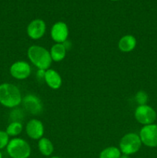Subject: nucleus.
Returning a JSON list of instances; mask_svg holds the SVG:
<instances>
[{
  "label": "nucleus",
  "instance_id": "0eeeda50",
  "mask_svg": "<svg viewBox=\"0 0 157 158\" xmlns=\"http://www.w3.org/2000/svg\"><path fill=\"white\" fill-rule=\"evenodd\" d=\"M22 103L25 110L32 115H38L42 112V102L39 97L34 94H28L25 96Z\"/></svg>",
  "mask_w": 157,
  "mask_h": 158
},
{
  "label": "nucleus",
  "instance_id": "f8f14e48",
  "mask_svg": "<svg viewBox=\"0 0 157 158\" xmlns=\"http://www.w3.org/2000/svg\"><path fill=\"white\" fill-rule=\"evenodd\" d=\"M45 81L48 86L53 89H59L62 86V77L57 71L52 69H48L45 73Z\"/></svg>",
  "mask_w": 157,
  "mask_h": 158
},
{
  "label": "nucleus",
  "instance_id": "412c9836",
  "mask_svg": "<svg viewBox=\"0 0 157 158\" xmlns=\"http://www.w3.org/2000/svg\"><path fill=\"white\" fill-rule=\"evenodd\" d=\"M45 73H46V70H43V69H38V72H37V77H38V80H45Z\"/></svg>",
  "mask_w": 157,
  "mask_h": 158
},
{
  "label": "nucleus",
  "instance_id": "7ed1b4c3",
  "mask_svg": "<svg viewBox=\"0 0 157 158\" xmlns=\"http://www.w3.org/2000/svg\"><path fill=\"white\" fill-rule=\"evenodd\" d=\"M6 150L8 154L12 158H28L31 154V148L29 143L18 137L9 140Z\"/></svg>",
  "mask_w": 157,
  "mask_h": 158
},
{
  "label": "nucleus",
  "instance_id": "1a4fd4ad",
  "mask_svg": "<svg viewBox=\"0 0 157 158\" xmlns=\"http://www.w3.org/2000/svg\"><path fill=\"white\" fill-rule=\"evenodd\" d=\"M46 30V23L42 19H36L28 25L27 34L32 40H39L44 35Z\"/></svg>",
  "mask_w": 157,
  "mask_h": 158
},
{
  "label": "nucleus",
  "instance_id": "9d476101",
  "mask_svg": "<svg viewBox=\"0 0 157 158\" xmlns=\"http://www.w3.org/2000/svg\"><path fill=\"white\" fill-rule=\"evenodd\" d=\"M50 35L52 40L56 43H63L67 40L69 28L64 22H57L52 26Z\"/></svg>",
  "mask_w": 157,
  "mask_h": 158
},
{
  "label": "nucleus",
  "instance_id": "aec40b11",
  "mask_svg": "<svg viewBox=\"0 0 157 158\" xmlns=\"http://www.w3.org/2000/svg\"><path fill=\"white\" fill-rule=\"evenodd\" d=\"M9 142V136L6 131H0V150L6 148Z\"/></svg>",
  "mask_w": 157,
  "mask_h": 158
},
{
  "label": "nucleus",
  "instance_id": "9b49d317",
  "mask_svg": "<svg viewBox=\"0 0 157 158\" xmlns=\"http://www.w3.org/2000/svg\"><path fill=\"white\" fill-rule=\"evenodd\" d=\"M26 134L33 140H39L44 134V126L39 120L32 119L27 123L26 127Z\"/></svg>",
  "mask_w": 157,
  "mask_h": 158
},
{
  "label": "nucleus",
  "instance_id": "393cba45",
  "mask_svg": "<svg viewBox=\"0 0 157 158\" xmlns=\"http://www.w3.org/2000/svg\"><path fill=\"white\" fill-rule=\"evenodd\" d=\"M112 1H118V0H112Z\"/></svg>",
  "mask_w": 157,
  "mask_h": 158
},
{
  "label": "nucleus",
  "instance_id": "4be33fe9",
  "mask_svg": "<svg viewBox=\"0 0 157 158\" xmlns=\"http://www.w3.org/2000/svg\"><path fill=\"white\" fill-rule=\"evenodd\" d=\"M119 158H129V156H128V155H125V154H123V155L120 156Z\"/></svg>",
  "mask_w": 157,
  "mask_h": 158
},
{
  "label": "nucleus",
  "instance_id": "f03ea898",
  "mask_svg": "<svg viewBox=\"0 0 157 158\" xmlns=\"http://www.w3.org/2000/svg\"><path fill=\"white\" fill-rule=\"evenodd\" d=\"M28 58L38 69L47 70L52 64V60L49 51L42 46L33 45L28 49Z\"/></svg>",
  "mask_w": 157,
  "mask_h": 158
},
{
  "label": "nucleus",
  "instance_id": "6ab92c4d",
  "mask_svg": "<svg viewBox=\"0 0 157 158\" xmlns=\"http://www.w3.org/2000/svg\"><path fill=\"white\" fill-rule=\"evenodd\" d=\"M24 118V114L20 109H15L11 112L10 119L12 122H20L22 123V120Z\"/></svg>",
  "mask_w": 157,
  "mask_h": 158
},
{
  "label": "nucleus",
  "instance_id": "2eb2a0df",
  "mask_svg": "<svg viewBox=\"0 0 157 158\" xmlns=\"http://www.w3.org/2000/svg\"><path fill=\"white\" fill-rule=\"evenodd\" d=\"M38 148L40 153L44 156H50L54 151V146L52 141L46 137H42L38 140Z\"/></svg>",
  "mask_w": 157,
  "mask_h": 158
},
{
  "label": "nucleus",
  "instance_id": "4468645a",
  "mask_svg": "<svg viewBox=\"0 0 157 158\" xmlns=\"http://www.w3.org/2000/svg\"><path fill=\"white\" fill-rule=\"evenodd\" d=\"M66 49L62 43H55L50 49V55L52 61L60 62L64 60L66 56Z\"/></svg>",
  "mask_w": 157,
  "mask_h": 158
},
{
  "label": "nucleus",
  "instance_id": "a211bd4d",
  "mask_svg": "<svg viewBox=\"0 0 157 158\" xmlns=\"http://www.w3.org/2000/svg\"><path fill=\"white\" fill-rule=\"evenodd\" d=\"M135 99L136 103L139 105H146L148 101V95L145 91L140 90L135 94Z\"/></svg>",
  "mask_w": 157,
  "mask_h": 158
},
{
  "label": "nucleus",
  "instance_id": "f3484780",
  "mask_svg": "<svg viewBox=\"0 0 157 158\" xmlns=\"http://www.w3.org/2000/svg\"><path fill=\"white\" fill-rule=\"evenodd\" d=\"M23 129L22 123L20 122H11L8 125L6 132L9 137H16L19 135Z\"/></svg>",
  "mask_w": 157,
  "mask_h": 158
},
{
  "label": "nucleus",
  "instance_id": "ddd939ff",
  "mask_svg": "<svg viewBox=\"0 0 157 158\" xmlns=\"http://www.w3.org/2000/svg\"><path fill=\"white\" fill-rule=\"evenodd\" d=\"M136 46V39L132 35H126L122 37L118 43L119 49L124 52L133 50Z\"/></svg>",
  "mask_w": 157,
  "mask_h": 158
},
{
  "label": "nucleus",
  "instance_id": "f257e3e1",
  "mask_svg": "<svg viewBox=\"0 0 157 158\" xmlns=\"http://www.w3.org/2000/svg\"><path fill=\"white\" fill-rule=\"evenodd\" d=\"M22 97L19 89L9 83L0 85V103L8 108H15L22 103Z\"/></svg>",
  "mask_w": 157,
  "mask_h": 158
},
{
  "label": "nucleus",
  "instance_id": "dca6fc26",
  "mask_svg": "<svg viewBox=\"0 0 157 158\" xmlns=\"http://www.w3.org/2000/svg\"><path fill=\"white\" fill-rule=\"evenodd\" d=\"M121 155L119 148L115 147H109L101 151L99 154V158H119Z\"/></svg>",
  "mask_w": 157,
  "mask_h": 158
},
{
  "label": "nucleus",
  "instance_id": "b1692460",
  "mask_svg": "<svg viewBox=\"0 0 157 158\" xmlns=\"http://www.w3.org/2000/svg\"><path fill=\"white\" fill-rule=\"evenodd\" d=\"M0 158H2V154L1 151H0Z\"/></svg>",
  "mask_w": 157,
  "mask_h": 158
},
{
  "label": "nucleus",
  "instance_id": "423d86ee",
  "mask_svg": "<svg viewBox=\"0 0 157 158\" xmlns=\"http://www.w3.org/2000/svg\"><path fill=\"white\" fill-rule=\"evenodd\" d=\"M139 137L142 143L149 148H156L157 125L152 123L144 126L140 131Z\"/></svg>",
  "mask_w": 157,
  "mask_h": 158
},
{
  "label": "nucleus",
  "instance_id": "39448f33",
  "mask_svg": "<svg viewBox=\"0 0 157 158\" xmlns=\"http://www.w3.org/2000/svg\"><path fill=\"white\" fill-rule=\"evenodd\" d=\"M135 118L144 126L152 124L156 120V113L153 108L148 105H139L135 110Z\"/></svg>",
  "mask_w": 157,
  "mask_h": 158
},
{
  "label": "nucleus",
  "instance_id": "20e7f679",
  "mask_svg": "<svg viewBox=\"0 0 157 158\" xmlns=\"http://www.w3.org/2000/svg\"><path fill=\"white\" fill-rule=\"evenodd\" d=\"M142 141L139 135L135 133H129L122 137L119 142V150L125 155L134 154L139 151Z\"/></svg>",
  "mask_w": 157,
  "mask_h": 158
},
{
  "label": "nucleus",
  "instance_id": "5701e85b",
  "mask_svg": "<svg viewBox=\"0 0 157 158\" xmlns=\"http://www.w3.org/2000/svg\"><path fill=\"white\" fill-rule=\"evenodd\" d=\"M50 158H61V157H57V156H54V157H50Z\"/></svg>",
  "mask_w": 157,
  "mask_h": 158
},
{
  "label": "nucleus",
  "instance_id": "6e6552de",
  "mask_svg": "<svg viewBox=\"0 0 157 158\" xmlns=\"http://www.w3.org/2000/svg\"><path fill=\"white\" fill-rule=\"evenodd\" d=\"M10 74L12 77L17 80L27 79L31 74V66L26 61H17L11 66Z\"/></svg>",
  "mask_w": 157,
  "mask_h": 158
}]
</instances>
